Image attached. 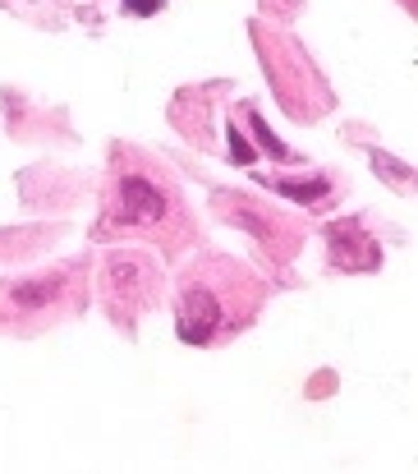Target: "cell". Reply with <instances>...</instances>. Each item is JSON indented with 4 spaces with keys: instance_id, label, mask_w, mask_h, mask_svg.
<instances>
[{
    "instance_id": "cell-8",
    "label": "cell",
    "mask_w": 418,
    "mask_h": 474,
    "mask_svg": "<svg viewBox=\"0 0 418 474\" xmlns=\"http://www.w3.org/2000/svg\"><path fill=\"white\" fill-rule=\"evenodd\" d=\"M230 157H235V161H239V166H248V161H253V148H248V143H244V139H239V134H235V129H230Z\"/></svg>"
},
{
    "instance_id": "cell-2",
    "label": "cell",
    "mask_w": 418,
    "mask_h": 474,
    "mask_svg": "<svg viewBox=\"0 0 418 474\" xmlns=\"http://www.w3.org/2000/svg\"><path fill=\"white\" fill-rule=\"evenodd\" d=\"M175 198L170 189L161 185L157 176L148 171H124L111 189V208H106V226H120V230H161L170 217Z\"/></svg>"
},
{
    "instance_id": "cell-9",
    "label": "cell",
    "mask_w": 418,
    "mask_h": 474,
    "mask_svg": "<svg viewBox=\"0 0 418 474\" xmlns=\"http://www.w3.org/2000/svg\"><path fill=\"white\" fill-rule=\"evenodd\" d=\"M157 5H161V0H129V9H133V14H152Z\"/></svg>"
},
{
    "instance_id": "cell-7",
    "label": "cell",
    "mask_w": 418,
    "mask_h": 474,
    "mask_svg": "<svg viewBox=\"0 0 418 474\" xmlns=\"http://www.w3.org/2000/svg\"><path fill=\"white\" fill-rule=\"evenodd\" d=\"M248 124H253V129H258V139H262V148H271V157H280V161H290V152H285V148H280V143H276V139H271V129H267V124H262V120H258V115H253V120H248Z\"/></svg>"
},
{
    "instance_id": "cell-4",
    "label": "cell",
    "mask_w": 418,
    "mask_h": 474,
    "mask_svg": "<svg viewBox=\"0 0 418 474\" xmlns=\"http://www.w3.org/2000/svg\"><path fill=\"white\" fill-rule=\"evenodd\" d=\"M331 263L336 267H377V244L354 221H340V226H331Z\"/></svg>"
},
{
    "instance_id": "cell-1",
    "label": "cell",
    "mask_w": 418,
    "mask_h": 474,
    "mask_svg": "<svg viewBox=\"0 0 418 474\" xmlns=\"http://www.w3.org/2000/svg\"><path fill=\"white\" fill-rule=\"evenodd\" d=\"M253 304H235L230 286H216L211 276H189L180 290V336L189 345H211L239 323H248Z\"/></svg>"
},
{
    "instance_id": "cell-6",
    "label": "cell",
    "mask_w": 418,
    "mask_h": 474,
    "mask_svg": "<svg viewBox=\"0 0 418 474\" xmlns=\"http://www.w3.org/2000/svg\"><path fill=\"white\" fill-rule=\"evenodd\" d=\"M280 193H285V198H308V203H322L326 198V180H313V185H276Z\"/></svg>"
},
{
    "instance_id": "cell-3",
    "label": "cell",
    "mask_w": 418,
    "mask_h": 474,
    "mask_svg": "<svg viewBox=\"0 0 418 474\" xmlns=\"http://www.w3.org/2000/svg\"><path fill=\"white\" fill-rule=\"evenodd\" d=\"M101 290L106 299H115L124 308H143L152 299V290H157V267L143 254H115L101 272Z\"/></svg>"
},
{
    "instance_id": "cell-5",
    "label": "cell",
    "mask_w": 418,
    "mask_h": 474,
    "mask_svg": "<svg viewBox=\"0 0 418 474\" xmlns=\"http://www.w3.org/2000/svg\"><path fill=\"white\" fill-rule=\"evenodd\" d=\"M60 295V276H37V281H18L9 286V299L23 308H37V304H51V299Z\"/></svg>"
}]
</instances>
